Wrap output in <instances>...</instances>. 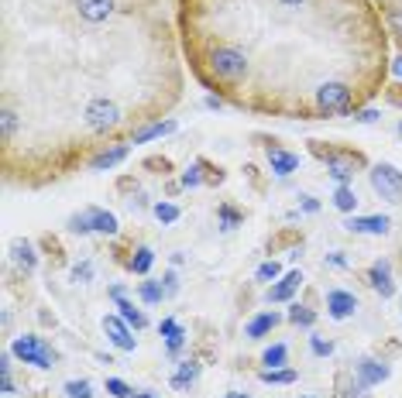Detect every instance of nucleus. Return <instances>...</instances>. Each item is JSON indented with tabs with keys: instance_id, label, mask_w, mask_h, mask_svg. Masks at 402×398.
I'll return each mask as SVG.
<instances>
[{
	"instance_id": "nucleus-2",
	"label": "nucleus",
	"mask_w": 402,
	"mask_h": 398,
	"mask_svg": "<svg viewBox=\"0 0 402 398\" xmlns=\"http://www.w3.org/2000/svg\"><path fill=\"white\" fill-rule=\"evenodd\" d=\"M368 176H372V189H375L382 199H389V202H402V172L396 169V165L378 162Z\"/></svg>"
},
{
	"instance_id": "nucleus-8",
	"label": "nucleus",
	"mask_w": 402,
	"mask_h": 398,
	"mask_svg": "<svg viewBox=\"0 0 402 398\" xmlns=\"http://www.w3.org/2000/svg\"><path fill=\"white\" fill-rule=\"evenodd\" d=\"M389 216H351L347 230L351 234H389Z\"/></svg>"
},
{
	"instance_id": "nucleus-12",
	"label": "nucleus",
	"mask_w": 402,
	"mask_h": 398,
	"mask_svg": "<svg viewBox=\"0 0 402 398\" xmlns=\"http://www.w3.org/2000/svg\"><path fill=\"white\" fill-rule=\"evenodd\" d=\"M300 285H302V275H300V272H289V275H286L275 289H268V302H289V298L296 296V289H300Z\"/></svg>"
},
{
	"instance_id": "nucleus-25",
	"label": "nucleus",
	"mask_w": 402,
	"mask_h": 398,
	"mask_svg": "<svg viewBox=\"0 0 402 398\" xmlns=\"http://www.w3.org/2000/svg\"><path fill=\"white\" fill-rule=\"evenodd\" d=\"M152 265H155V254H152L148 247H141V251H138V258L131 261V272H134V275H145Z\"/></svg>"
},
{
	"instance_id": "nucleus-31",
	"label": "nucleus",
	"mask_w": 402,
	"mask_h": 398,
	"mask_svg": "<svg viewBox=\"0 0 402 398\" xmlns=\"http://www.w3.org/2000/svg\"><path fill=\"white\" fill-rule=\"evenodd\" d=\"M107 392L113 398H131V388H127L120 378H110V381H107Z\"/></svg>"
},
{
	"instance_id": "nucleus-40",
	"label": "nucleus",
	"mask_w": 402,
	"mask_h": 398,
	"mask_svg": "<svg viewBox=\"0 0 402 398\" xmlns=\"http://www.w3.org/2000/svg\"><path fill=\"white\" fill-rule=\"evenodd\" d=\"M227 398H248L244 392H234V395H227Z\"/></svg>"
},
{
	"instance_id": "nucleus-21",
	"label": "nucleus",
	"mask_w": 402,
	"mask_h": 398,
	"mask_svg": "<svg viewBox=\"0 0 402 398\" xmlns=\"http://www.w3.org/2000/svg\"><path fill=\"white\" fill-rule=\"evenodd\" d=\"M286 361H289V350L282 343H275L262 354V364H268V368H286Z\"/></svg>"
},
{
	"instance_id": "nucleus-32",
	"label": "nucleus",
	"mask_w": 402,
	"mask_h": 398,
	"mask_svg": "<svg viewBox=\"0 0 402 398\" xmlns=\"http://www.w3.org/2000/svg\"><path fill=\"white\" fill-rule=\"evenodd\" d=\"M200 165H203V162H197L193 169H186V172H183V186H186V189H190V186H200V182H203Z\"/></svg>"
},
{
	"instance_id": "nucleus-18",
	"label": "nucleus",
	"mask_w": 402,
	"mask_h": 398,
	"mask_svg": "<svg viewBox=\"0 0 402 398\" xmlns=\"http://www.w3.org/2000/svg\"><path fill=\"white\" fill-rule=\"evenodd\" d=\"M162 337L169 340V350H179L183 340H186V337H183V326H179L176 319H162Z\"/></svg>"
},
{
	"instance_id": "nucleus-23",
	"label": "nucleus",
	"mask_w": 402,
	"mask_h": 398,
	"mask_svg": "<svg viewBox=\"0 0 402 398\" xmlns=\"http://www.w3.org/2000/svg\"><path fill=\"white\" fill-rule=\"evenodd\" d=\"M217 216H220V227H223V230L241 227V213H237L234 206H227V202H220V206H217Z\"/></svg>"
},
{
	"instance_id": "nucleus-22",
	"label": "nucleus",
	"mask_w": 402,
	"mask_h": 398,
	"mask_svg": "<svg viewBox=\"0 0 402 398\" xmlns=\"http://www.w3.org/2000/svg\"><path fill=\"white\" fill-rule=\"evenodd\" d=\"M138 296L145 298L148 305H155V302H162V296H169V292H165V285H162V282H141Z\"/></svg>"
},
{
	"instance_id": "nucleus-28",
	"label": "nucleus",
	"mask_w": 402,
	"mask_h": 398,
	"mask_svg": "<svg viewBox=\"0 0 402 398\" xmlns=\"http://www.w3.org/2000/svg\"><path fill=\"white\" fill-rule=\"evenodd\" d=\"M279 275H282L279 261H265V265L258 268V282H272V278H279Z\"/></svg>"
},
{
	"instance_id": "nucleus-5",
	"label": "nucleus",
	"mask_w": 402,
	"mask_h": 398,
	"mask_svg": "<svg viewBox=\"0 0 402 398\" xmlns=\"http://www.w3.org/2000/svg\"><path fill=\"white\" fill-rule=\"evenodd\" d=\"M368 285L378 292L382 298H392L396 296V282H392V265L389 261H375L372 272H368Z\"/></svg>"
},
{
	"instance_id": "nucleus-15",
	"label": "nucleus",
	"mask_w": 402,
	"mask_h": 398,
	"mask_svg": "<svg viewBox=\"0 0 402 398\" xmlns=\"http://www.w3.org/2000/svg\"><path fill=\"white\" fill-rule=\"evenodd\" d=\"M197 378H200V364L197 361H183L179 375H172V388H190Z\"/></svg>"
},
{
	"instance_id": "nucleus-3",
	"label": "nucleus",
	"mask_w": 402,
	"mask_h": 398,
	"mask_svg": "<svg viewBox=\"0 0 402 398\" xmlns=\"http://www.w3.org/2000/svg\"><path fill=\"white\" fill-rule=\"evenodd\" d=\"M14 357H21L24 364H35V368H52L55 364V350H48L38 337H17L14 347H10Z\"/></svg>"
},
{
	"instance_id": "nucleus-9",
	"label": "nucleus",
	"mask_w": 402,
	"mask_h": 398,
	"mask_svg": "<svg viewBox=\"0 0 402 398\" xmlns=\"http://www.w3.org/2000/svg\"><path fill=\"white\" fill-rule=\"evenodd\" d=\"M389 378V364H378V361H361L358 364V385L368 388V385H378Z\"/></svg>"
},
{
	"instance_id": "nucleus-13",
	"label": "nucleus",
	"mask_w": 402,
	"mask_h": 398,
	"mask_svg": "<svg viewBox=\"0 0 402 398\" xmlns=\"http://www.w3.org/2000/svg\"><path fill=\"white\" fill-rule=\"evenodd\" d=\"M279 323H282V316H279V312H262V316H255V319L248 323V337H251V340H262V337H265V333H272Z\"/></svg>"
},
{
	"instance_id": "nucleus-6",
	"label": "nucleus",
	"mask_w": 402,
	"mask_h": 398,
	"mask_svg": "<svg viewBox=\"0 0 402 398\" xmlns=\"http://www.w3.org/2000/svg\"><path fill=\"white\" fill-rule=\"evenodd\" d=\"M354 309H358V298L351 292H340V289L327 292V312L334 319H347V316H354Z\"/></svg>"
},
{
	"instance_id": "nucleus-17",
	"label": "nucleus",
	"mask_w": 402,
	"mask_h": 398,
	"mask_svg": "<svg viewBox=\"0 0 402 398\" xmlns=\"http://www.w3.org/2000/svg\"><path fill=\"white\" fill-rule=\"evenodd\" d=\"M90 223H93V230H100V234H117V216L107 213V209H90Z\"/></svg>"
},
{
	"instance_id": "nucleus-20",
	"label": "nucleus",
	"mask_w": 402,
	"mask_h": 398,
	"mask_svg": "<svg viewBox=\"0 0 402 398\" xmlns=\"http://www.w3.org/2000/svg\"><path fill=\"white\" fill-rule=\"evenodd\" d=\"M10 251H14V261H17L24 272H31V268H35V254H31V244H28V240H17Z\"/></svg>"
},
{
	"instance_id": "nucleus-29",
	"label": "nucleus",
	"mask_w": 402,
	"mask_h": 398,
	"mask_svg": "<svg viewBox=\"0 0 402 398\" xmlns=\"http://www.w3.org/2000/svg\"><path fill=\"white\" fill-rule=\"evenodd\" d=\"M66 392H69V398H93L90 381H69V385H66Z\"/></svg>"
},
{
	"instance_id": "nucleus-35",
	"label": "nucleus",
	"mask_w": 402,
	"mask_h": 398,
	"mask_svg": "<svg viewBox=\"0 0 402 398\" xmlns=\"http://www.w3.org/2000/svg\"><path fill=\"white\" fill-rule=\"evenodd\" d=\"M90 275H93L90 265H76V268H73V278H76V282H90Z\"/></svg>"
},
{
	"instance_id": "nucleus-37",
	"label": "nucleus",
	"mask_w": 402,
	"mask_h": 398,
	"mask_svg": "<svg viewBox=\"0 0 402 398\" xmlns=\"http://www.w3.org/2000/svg\"><path fill=\"white\" fill-rule=\"evenodd\" d=\"M302 209H306V213H316V209H320V202H316L313 196H302Z\"/></svg>"
},
{
	"instance_id": "nucleus-26",
	"label": "nucleus",
	"mask_w": 402,
	"mask_h": 398,
	"mask_svg": "<svg viewBox=\"0 0 402 398\" xmlns=\"http://www.w3.org/2000/svg\"><path fill=\"white\" fill-rule=\"evenodd\" d=\"M313 319H316V316H313L306 305H300V302L289 305V323H296V326H313Z\"/></svg>"
},
{
	"instance_id": "nucleus-16",
	"label": "nucleus",
	"mask_w": 402,
	"mask_h": 398,
	"mask_svg": "<svg viewBox=\"0 0 402 398\" xmlns=\"http://www.w3.org/2000/svg\"><path fill=\"white\" fill-rule=\"evenodd\" d=\"M172 131H176V124H172V120H165V124H148V127L134 131V144H145V141L162 138V134H172Z\"/></svg>"
},
{
	"instance_id": "nucleus-36",
	"label": "nucleus",
	"mask_w": 402,
	"mask_h": 398,
	"mask_svg": "<svg viewBox=\"0 0 402 398\" xmlns=\"http://www.w3.org/2000/svg\"><path fill=\"white\" fill-rule=\"evenodd\" d=\"M162 282H165V292H169V296H176V292H179V278H176V272H169Z\"/></svg>"
},
{
	"instance_id": "nucleus-39",
	"label": "nucleus",
	"mask_w": 402,
	"mask_h": 398,
	"mask_svg": "<svg viewBox=\"0 0 402 398\" xmlns=\"http://www.w3.org/2000/svg\"><path fill=\"white\" fill-rule=\"evenodd\" d=\"M279 3H282V7H289V10H300L306 0H279Z\"/></svg>"
},
{
	"instance_id": "nucleus-11",
	"label": "nucleus",
	"mask_w": 402,
	"mask_h": 398,
	"mask_svg": "<svg viewBox=\"0 0 402 398\" xmlns=\"http://www.w3.org/2000/svg\"><path fill=\"white\" fill-rule=\"evenodd\" d=\"M268 162H272V172L275 176H293L296 169H300V155H293V151H279V148H272L268 151Z\"/></svg>"
},
{
	"instance_id": "nucleus-24",
	"label": "nucleus",
	"mask_w": 402,
	"mask_h": 398,
	"mask_svg": "<svg viewBox=\"0 0 402 398\" xmlns=\"http://www.w3.org/2000/svg\"><path fill=\"white\" fill-rule=\"evenodd\" d=\"M262 381H268V385H293L296 371H275V368H268V371H262Z\"/></svg>"
},
{
	"instance_id": "nucleus-27",
	"label": "nucleus",
	"mask_w": 402,
	"mask_h": 398,
	"mask_svg": "<svg viewBox=\"0 0 402 398\" xmlns=\"http://www.w3.org/2000/svg\"><path fill=\"white\" fill-rule=\"evenodd\" d=\"M155 216H158L162 223H176V220H179V206H172V202H158V206H155Z\"/></svg>"
},
{
	"instance_id": "nucleus-14",
	"label": "nucleus",
	"mask_w": 402,
	"mask_h": 398,
	"mask_svg": "<svg viewBox=\"0 0 402 398\" xmlns=\"http://www.w3.org/2000/svg\"><path fill=\"white\" fill-rule=\"evenodd\" d=\"M124 158H127V144H113V148L100 151L97 158H90V169H93V172H103V169H113V165L124 162Z\"/></svg>"
},
{
	"instance_id": "nucleus-10",
	"label": "nucleus",
	"mask_w": 402,
	"mask_h": 398,
	"mask_svg": "<svg viewBox=\"0 0 402 398\" xmlns=\"http://www.w3.org/2000/svg\"><path fill=\"white\" fill-rule=\"evenodd\" d=\"M110 296H113V302H117V309H120V319H124V323H131L134 330H141V326L148 323V319H145V312H138V309H134V302H127V298H124V289H110Z\"/></svg>"
},
{
	"instance_id": "nucleus-41",
	"label": "nucleus",
	"mask_w": 402,
	"mask_h": 398,
	"mask_svg": "<svg viewBox=\"0 0 402 398\" xmlns=\"http://www.w3.org/2000/svg\"><path fill=\"white\" fill-rule=\"evenodd\" d=\"M131 398H155V395H131Z\"/></svg>"
},
{
	"instance_id": "nucleus-1",
	"label": "nucleus",
	"mask_w": 402,
	"mask_h": 398,
	"mask_svg": "<svg viewBox=\"0 0 402 398\" xmlns=\"http://www.w3.org/2000/svg\"><path fill=\"white\" fill-rule=\"evenodd\" d=\"M313 151L327 162L330 179L340 182V186H347V182L354 179V169L361 165V155H358V151H334V148H320V144H313Z\"/></svg>"
},
{
	"instance_id": "nucleus-38",
	"label": "nucleus",
	"mask_w": 402,
	"mask_h": 398,
	"mask_svg": "<svg viewBox=\"0 0 402 398\" xmlns=\"http://www.w3.org/2000/svg\"><path fill=\"white\" fill-rule=\"evenodd\" d=\"M375 117H378L375 110H358V120H361V124H372Z\"/></svg>"
},
{
	"instance_id": "nucleus-30",
	"label": "nucleus",
	"mask_w": 402,
	"mask_h": 398,
	"mask_svg": "<svg viewBox=\"0 0 402 398\" xmlns=\"http://www.w3.org/2000/svg\"><path fill=\"white\" fill-rule=\"evenodd\" d=\"M69 230H73V234H90V230H93V223H90V213H83V216H73V220H69Z\"/></svg>"
},
{
	"instance_id": "nucleus-19",
	"label": "nucleus",
	"mask_w": 402,
	"mask_h": 398,
	"mask_svg": "<svg viewBox=\"0 0 402 398\" xmlns=\"http://www.w3.org/2000/svg\"><path fill=\"white\" fill-rule=\"evenodd\" d=\"M334 206H337L340 213H354V206H358L354 189H351V186H337V193H334Z\"/></svg>"
},
{
	"instance_id": "nucleus-7",
	"label": "nucleus",
	"mask_w": 402,
	"mask_h": 398,
	"mask_svg": "<svg viewBox=\"0 0 402 398\" xmlns=\"http://www.w3.org/2000/svg\"><path fill=\"white\" fill-rule=\"evenodd\" d=\"M103 330H107V337L113 340V347H120V350H134V337H131V330L124 326V319H117V316H107L103 319Z\"/></svg>"
},
{
	"instance_id": "nucleus-4",
	"label": "nucleus",
	"mask_w": 402,
	"mask_h": 398,
	"mask_svg": "<svg viewBox=\"0 0 402 398\" xmlns=\"http://www.w3.org/2000/svg\"><path fill=\"white\" fill-rule=\"evenodd\" d=\"M76 14L86 24H107V17L113 14V0H76Z\"/></svg>"
},
{
	"instance_id": "nucleus-34",
	"label": "nucleus",
	"mask_w": 402,
	"mask_h": 398,
	"mask_svg": "<svg viewBox=\"0 0 402 398\" xmlns=\"http://www.w3.org/2000/svg\"><path fill=\"white\" fill-rule=\"evenodd\" d=\"M385 17H389L392 31H396V35H402V7H389V10H385Z\"/></svg>"
},
{
	"instance_id": "nucleus-33",
	"label": "nucleus",
	"mask_w": 402,
	"mask_h": 398,
	"mask_svg": "<svg viewBox=\"0 0 402 398\" xmlns=\"http://www.w3.org/2000/svg\"><path fill=\"white\" fill-rule=\"evenodd\" d=\"M309 343H313V354H316V357H330V354H334V343H327V340H320V337H313Z\"/></svg>"
}]
</instances>
